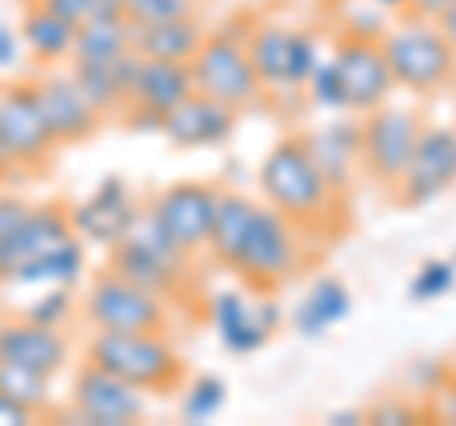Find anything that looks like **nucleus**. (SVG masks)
I'll return each mask as SVG.
<instances>
[{
  "instance_id": "f257e3e1",
  "label": "nucleus",
  "mask_w": 456,
  "mask_h": 426,
  "mask_svg": "<svg viewBox=\"0 0 456 426\" xmlns=\"http://www.w3.org/2000/svg\"><path fill=\"white\" fill-rule=\"evenodd\" d=\"M206 255L221 271H232L248 290L278 293L308 266V233L263 198L255 202L248 194L221 187Z\"/></svg>"
},
{
  "instance_id": "f03ea898",
  "label": "nucleus",
  "mask_w": 456,
  "mask_h": 426,
  "mask_svg": "<svg viewBox=\"0 0 456 426\" xmlns=\"http://www.w3.org/2000/svg\"><path fill=\"white\" fill-rule=\"evenodd\" d=\"M255 183H259L263 202L285 213L293 225H301L305 233H327L331 217H338V209L346 206L335 194L331 183H327L305 134H289L274 141L263 156Z\"/></svg>"
},
{
  "instance_id": "7ed1b4c3",
  "label": "nucleus",
  "mask_w": 456,
  "mask_h": 426,
  "mask_svg": "<svg viewBox=\"0 0 456 426\" xmlns=\"http://www.w3.org/2000/svg\"><path fill=\"white\" fill-rule=\"evenodd\" d=\"M84 362L130 381L149 396L179 392L187 381V358L167 332H92L84 343Z\"/></svg>"
},
{
  "instance_id": "20e7f679",
  "label": "nucleus",
  "mask_w": 456,
  "mask_h": 426,
  "mask_svg": "<svg viewBox=\"0 0 456 426\" xmlns=\"http://www.w3.org/2000/svg\"><path fill=\"white\" fill-rule=\"evenodd\" d=\"M251 27H255V16H232V20L217 23L206 35L198 58L191 61L194 88L202 95L221 99L228 107H236L240 115L259 107L266 99V88H263V80L251 65V53H248Z\"/></svg>"
},
{
  "instance_id": "39448f33",
  "label": "nucleus",
  "mask_w": 456,
  "mask_h": 426,
  "mask_svg": "<svg viewBox=\"0 0 456 426\" xmlns=\"http://www.w3.org/2000/svg\"><path fill=\"white\" fill-rule=\"evenodd\" d=\"M380 50L392 65L395 88L411 95H434L456 80V50L441 35L437 20L395 16L380 38Z\"/></svg>"
},
{
  "instance_id": "423d86ee",
  "label": "nucleus",
  "mask_w": 456,
  "mask_h": 426,
  "mask_svg": "<svg viewBox=\"0 0 456 426\" xmlns=\"http://www.w3.org/2000/svg\"><path fill=\"white\" fill-rule=\"evenodd\" d=\"M194 259L198 255L183 251L179 244H171V240L156 229V225H149L145 217H141V225L122 240L118 248L107 251L110 271H118L122 278L137 282V286L167 297L171 305H183V297L194 293V286H198Z\"/></svg>"
},
{
  "instance_id": "0eeeda50",
  "label": "nucleus",
  "mask_w": 456,
  "mask_h": 426,
  "mask_svg": "<svg viewBox=\"0 0 456 426\" xmlns=\"http://www.w3.org/2000/svg\"><path fill=\"white\" fill-rule=\"evenodd\" d=\"M61 149L42 115L35 80H4L0 84V179L4 176H38L50 168L53 152Z\"/></svg>"
},
{
  "instance_id": "6e6552de",
  "label": "nucleus",
  "mask_w": 456,
  "mask_h": 426,
  "mask_svg": "<svg viewBox=\"0 0 456 426\" xmlns=\"http://www.w3.org/2000/svg\"><path fill=\"white\" fill-rule=\"evenodd\" d=\"M80 316L92 332H167L171 301L103 266L80 293Z\"/></svg>"
},
{
  "instance_id": "1a4fd4ad",
  "label": "nucleus",
  "mask_w": 456,
  "mask_h": 426,
  "mask_svg": "<svg viewBox=\"0 0 456 426\" xmlns=\"http://www.w3.org/2000/svg\"><path fill=\"white\" fill-rule=\"evenodd\" d=\"M202 312H206L213 335H217L221 350L236 354V358H248V354H259L263 347H270V339L285 324V308L278 297L248 290L244 282L206 293Z\"/></svg>"
},
{
  "instance_id": "9d476101",
  "label": "nucleus",
  "mask_w": 456,
  "mask_h": 426,
  "mask_svg": "<svg viewBox=\"0 0 456 426\" xmlns=\"http://www.w3.org/2000/svg\"><path fill=\"white\" fill-rule=\"evenodd\" d=\"M422 130H426L422 111L403 103H384L362 115V179L392 194L403 168L415 156Z\"/></svg>"
},
{
  "instance_id": "9b49d317",
  "label": "nucleus",
  "mask_w": 456,
  "mask_h": 426,
  "mask_svg": "<svg viewBox=\"0 0 456 426\" xmlns=\"http://www.w3.org/2000/svg\"><path fill=\"white\" fill-rule=\"evenodd\" d=\"M217 202H221V187L202 179H179L160 187L152 198H145V221L156 225L183 251L206 255Z\"/></svg>"
},
{
  "instance_id": "f8f14e48",
  "label": "nucleus",
  "mask_w": 456,
  "mask_h": 426,
  "mask_svg": "<svg viewBox=\"0 0 456 426\" xmlns=\"http://www.w3.org/2000/svg\"><path fill=\"white\" fill-rule=\"evenodd\" d=\"M69 217H73V233L84 240V244L99 248V251H110L141 225V217H145V202L134 194V187L118 172H110V176L99 179L84 198L69 202Z\"/></svg>"
},
{
  "instance_id": "ddd939ff",
  "label": "nucleus",
  "mask_w": 456,
  "mask_h": 426,
  "mask_svg": "<svg viewBox=\"0 0 456 426\" xmlns=\"http://www.w3.org/2000/svg\"><path fill=\"white\" fill-rule=\"evenodd\" d=\"M456 187V126L426 122L415 156L392 187V202L403 209H422Z\"/></svg>"
},
{
  "instance_id": "4468645a",
  "label": "nucleus",
  "mask_w": 456,
  "mask_h": 426,
  "mask_svg": "<svg viewBox=\"0 0 456 426\" xmlns=\"http://www.w3.org/2000/svg\"><path fill=\"white\" fill-rule=\"evenodd\" d=\"M69 411L80 426H134L149 415V392L92 362H80L69 389Z\"/></svg>"
},
{
  "instance_id": "2eb2a0df",
  "label": "nucleus",
  "mask_w": 456,
  "mask_h": 426,
  "mask_svg": "<svg viewBox=\"0 0 456 426\" xmlns=\"http://www.w3.org/2000/svg\"><path fill=\"white\" fill-rule=\"evenodd\" d=\"M331 61L342 77V88H346L350 115H369V111L392 103V95L399 92L392 65L384 58L380 42H373V38L338 35L331 46Z\"/></svg>"
},
{
  "instance_id": "dca6fc26",
  "label": "nucleus",
  "mask_w": 456,
  "mask_h": 426,
  "mask_svg": "<svg viewBox=\"0 0 456 426\" xmlns=\"http://www.w3.org/2000/svg\"><path fill=\"white\" fill-rule=\"evenodd\" d=\"M31 80H35L42 115H46L57 145H84V141H92L99 134L103 115L80 92V84L69 69H38Z\"/></svg>"
},
{
  "instance_id": "f3484780",
  "label": "nucleus",
  "mask_w": 456,
  "mask_h": 426,
  "mask_svg": "<svg viewBox=\"0 0 456 426\" xmlns=\"http://www.w3.org/2000/svg\"><path fill=\"white\" fill-rule=\"evenodd\" d=\"M69 236H77L73 217H69V202H61V198L35 202L31 213L0 240V286H12L27 263L38 259L42 251L57 248Z\"/></svg>"
},
{
  "instance_id": "a211bd4d",
  "label": "nucleus",
  "mask_w": 456,
  "mask_h": 426,
  "mask_svg": "<svg viewBox=\"0 0 456 426\" xmlns=\"http://www.w3.org/2000/svg\"><path fill=\"white\" fill-rule=\"evenodd\" d=\"M0 362L23 365L38 377L57 381L73 362V339L65 328H46L27 316H8L0 320Z\"/></svg>"
},
{
  "instance_id": "6ab92c4d",
  "label": "nucleus",
  "mask_w": 456,
  "mask_h": 426,
  "mask_svg": "<svg viewBox=\"0 0 456 426\" xmlns=\"http://www.w3.org/2000/svg\"><path fill=\"white\" fill-rule=\"evenodd\" d=\"M240 122V111L221 103L213 95L194 92L187 95L175 111H167L164 119V141L179 152H194V149H221L232 141Z\"/></svg>"
},
{
  "instance_id": "aec40b11",
  "label": "nucleus",
  "mask_w": 456,
  "mask_h": 426,
  "mask_svg": "<svg viewBox=\"0 0 456 426\" xmlns=\"http://www.w3.org/2000/svg\"><path fill=\"white\" fill-rule=\"evenodd\" d=\"M312 156L323 168L327 183L335 187V194L346 202L354 194V183L362 176V115H335L323 119L316 130L305 134Z\"/></svg>"
},
{
  "instance_id": "412c9836",
  "label": "nucleus",
  "mask_w": 456,
  "mask_h": 426,
  "mask_svg": "<svg viewBox=\"0 0 456 426\" xmlns=\"http://www.w3.org/2000/svg\"><path fill=\"white\" fill-rule=\"evenodd\" d=\"M20 35L27 46V61L35 69H57L65 61H73L77 46V23H69L65 16H57L53 8H46L42 0H27L20 12Z\"/></svg>"
},
{
  "instance_id": "4be33fe9",
  "label": "nucleus",
  "mask_w": 456,
  "mask_h": 426,
  "mask_svg": "<svg viewBox=\"0 0 456 426\" xmlns=\"http://www.w3.org/2000/svg\"><path fill=\"white\" fill-rule=\"evenodd\" d=\"M354 312V293L346 282L320 274L289 312V328L301 339H323Z\"/></svg>"
},
{
  "instance_id": "5701e85b",
  "label": "nucleus",
  "mask_w": 456,
  "mask_h": 426,
  "mask_svg": "<svg viewBox=\"0 0 456 426\" xmlns=\"http://www.w3.org/2000/svg\"><path fill=\"white\" fill-rule=\"evenodd\" d=\"M141 53L130 50L126 58L110 61V65H84V61H69V73L77 77L80 92L92 99V107L103 119H118L126 107H130V88L137 77Z\"/></svg>"
},
{
  "instance_id": "b1692460",
  "label": "nucleus",
  "mask_w": 456,
  "mask_h": 426,
  "mask_svg": "<svg viewBox=\"0 0 456 426\" xmlns=\"http://www.w3.org/2000/svg\"><path fill=\"white\" fill-rule=\"evenodd\" d=\"M194 73L187 61H156V58H141L134 88H130V103L156 111L167 119V111H175L183 99L194 95Z\"/></svg>"
},
{
  "instance_id": "393cba45",
  "label": "nucleus",
  "mask_w": 456,
  "mask_h": 426,
  "mask_svg": "<svg viewBox=\"0 0 456 426\" xmlns=\"http://www.w3.org/2000/svg\"><path fill=\"white\" fill-rule=\"evenodd\" d=\"M209 35V27L194 16H179V20H160V23H134V50L141 58H156V61H194L202 42Z\"/></svg>"
},
{
  "instance_id": "a878e982",
  "label": "nucleus",
  "mask_w": 456,
  "mask_h": 426,
  "mask_svg": "<svg viewBox=\"0 0 456 426\" xmlns=\"http://www.w3.org/2000/svg\"><path fill=\"white\" fill-rule=\"evenodd\" d=\"M289 42L293 27L281 20H255L248 35V53L259 73L266 95H293L289 92Z\"/></svg>"
},
{
  "instance_id": "bb28decb",
  "label": "nucleus",
  "mask_w": 456,
  "mask_h": 426,
  "mask_svg": "<svg viewBox=\"0 0 456 426\" xmlns=\"http://www.w3.org/2000/svg\"><path fill=\"white\" fill-rule=\"evenodd\" d=\"M88 278V244L80 236L61 240L57 248L42 251L16 274L12 290H46V286H80Z\"/></svg>"
},
{
  "instance_id": "cd10ccee",
  "label": "nucleus",
  "mask_w": 456,
  "mask_h": 426,
  "mask_svg": "<svg viewBox=\"0 0 456 426\" xmlns=\"http://www.w3.org/2000/svg\"><path fill=\"white\" fill-rule=\"evenodd\" d=\"M134 50V23L130 20H88L77 31L73 61L84 65H110Z\"/></svg>"
},
{
  "instance_id": "c85d7f7f",
  "label": "nucleus",
  "mask_w": 456,
  "mask_h": 426,
  "mask_svg": "<svg viewBox=\"0 0 456 426\" xmlns=\"http://www.w3.org/2000/svg\"><path fill=\"white\" fill-rule=\"evenodd\" d=\"M228 404V381L217 373L187 377L179 389V419L183 422H209L217 419Z\"/></svg>"
},
{
  "instance_id": "c756f323",
  "label": "nucleus",
  "mask_w": 456,
  "mask_h": 426,
  "mask_svg": "<svg viewBox=\"0 0 456 426\" xmlns=\"http://www.w3.org/2000/svg\"><path fill=\"white\" fill-rule=\"evenodd\" d=\"M0 392L20 400L27 407H35L42 419L53 411V381L50 377H38L23 365H12V362H0Z\"/></svg>"
},
{
  "instance_id": "7c9ffc66",
  "label": "nucleus",
  "mask_w": 456,
  "mask_h": 426,
  "mask_svg": "<svg viewBox=\"0 0 456 426\" xmlns=\"http://www.w3.org/2000/svg\"><path fill=\"white\" fill-rule=\"evenodd\" d=\"M456 290V263L441 259V255H434V259H422L419 271L411 274L407 282V301L411 305H434V301H445V297Z\"/></svg>"
},
{
  "instance_id": "2f4dec72",
  "label": "nucleus",
  "mask_w": 456,
  "mask_h": 426,
  "mask_svg": "<svg viewBox=\"0 0 456 426\" xmlns=\"http://www.w3.org/2000/svg\"><path fill=\"white\" fill-rule=\"evenodd\" d=\"M305 99H308V107L323 111V115H350L346 88H342V77H338V69L331 61V50H327V58L316 65V73L308 77Z\"/></svg>"
},
{
  "instance_id": "473e14b6",
  "label": "nucleus",
  "mask_w": 456,
  "mask_h": 426,
  "mask_svg": "<svg viewBox=\"0 0 456 426\" xmlns=\"http://www.w3.org/2000/svg\"><path fill=\"white\" fill-rule=\"evenodd\" d=\"M80 308V297L77 286H46L31 305H27L20 316L35 320V324H46V328H69Z\"/></svg>"
},
{
  "instance_id": "72a5a7b5",
  "label": "nucleus",
  "mask_w": 456,
  "mask_h": 426,
  "mask_svg": "<svg viewBox=\"0 0 456 426\" xmlns=\"http://www.w3.org/2000/svg\"><path fill=\"white\" fill-rule=\"evenodd\" d=\"M323 58H327L323 38L316 31H308V27H293V42H289V92L293 95H305V84Z\"/></svg>"
},
{
  "instance_id": "f704fd0d",
  "label": "nucleus",
  "mask_w": 456,
  "mask_h": 426,
  "mask_svg": "<svg viewBox=\"0 0 456 426\" xmlns=\"http://www.w3.org/2000/svg\"><path fill=\"white\" fill-rule=\"evenodd\" d=\"M395 16H388L384 8H377L373 0H354V8H346L338 16V35H350V38H373L380 42L384 31L392 27Z\"/></svg>"
},
{
  "instance_id": "c9c22d12",
  "label": "nucleus",
  "mask_w": 456,
  "mask_h": 426,
  "mask_svg": "<svg viewBox=\"0 0 456 426\" xmlns=\"http://www.w3.org/2000/svg\"><path fill=\"white\" fill-rule=\"evenodd\" d=\"M198 0H126V20L130 23H160V20H179L194 16Z\"/></svg>"
},
{
  "instance_id": "e433bc0d",
  "label": "nucleus",
  "mask_w": 456,
  "mask_h": 426,
  "mask_svg": "<svg viewBox=\"0 0 456 426\" xmlns=\"http://www.w3.org/2000/svg\"><path fill=\"white\" fill-rule=\"evenodd\" d=\"M23 65H27V46H23L20 27H12L8 20H0V77L20 73Z\"/></svg>"
},
{
  "instance_id": "4c0bfd02",
  "label": "nucleus",
  "mask_w": 456,
  "mask_h": 426,
  "mask_svg": "<svg viewBox=\"0 0 456 426\" xmlns=\"http://www.w3.org/2000/svg\"><path fill=\"white\" fill-rule=\"evenodd\" d=\"M118 122H122V130H130V134H156V137L164 134V115L145 111V107H137V103L126 107L122 115H118Z\"/></svg>"
},
{
  "instance_id": "58836bf2",
  "label": "nucleus",
  "mask_w": 456,
  "mask_h": 426,
  "mask_svg": "<svg viewBox=\"0 0 456 426\" xmlns=\"http://www.w3.org/2000/svg\"><path fill=\"white\" fill-rule=\"evenodd\" d=\"M31 206H35V202H27L23 194H8V191L0 194V240H4V236L27 217V213H31Z\"/></svg>"
},
{
  "instance_id": "ea45409f",
  "label": "nucleus",
  "mask_w": 456,
  "mask_h": 426,
  "mask_svg": "<svg viewBox=\"0 0 456 426\" xmlns=\"http://www.w3.org/2000/svg\"><path fill=\"white\" fill-rule=\"evenodd\" d=\"M365 419H369V422L399 426V422H415V419H419V411L411 407L407 400H388V404H380V407H373V411H365Z\"/></svg>"
},
{
  "instance_id": "a19ab883",
  "label": "nucleus",
  "mask_w": 456,
  "mask_h": 426,
  "mask_svg": "<svg viewBox=\"0 0 456 426\" xmlns=\"http://www.w3.org/2000/svg\"><path fill=\"white\" fill-rule=\"evenodd\" d=\"M42 415L35 407H27V404H20V400H12V396L0 392V426H31Z\"/></svg>"
},
{
  "instance_id": "79ce46f5",
  "label": "nucleus",
  "mask_w": 456,
  "mask_h": 426,
  "mask_svg": "<svg viewBox=\"0 0 456 426\" xmlns=\"http://www.w3.org/2000/svg\"><path fill=\"white\" fill-rule=\"evenodd\" d=\"M46 8H53L57 16H65L69 23H88L92 20V12H95V0H42Z\"/></svg>"
},
{
  "instance_id": "37998d69",
  "label": "nucleus",
  "mask_w": 456,
  "mask_h": 426,
  "mask_svg": "<svg viewBox=\"0 0 456 426\" xmlns=\"http://www.w3.org/2000/svg\"><path fill=\"white\" fill-rule=\"evenodd\" d=\"M456 0H411V16H422V20H437L441 12H449Z\"/></svg>"
},
{
  "instance_id": "c03bdc74",
  "label": "nucleus",
  "mask_w": 456,
  "mask_h": 426,
  "mask_svg": "<svg viewBox=\"0 0 456 426\" xmlns=\"http://www.w3.org/2000/svg\"><path fill=\"white\" fill-rule=\"evenodd\" d=\"M358 422H369L365 411H331L327 415V426H358Z\"/></svg>"
},
{
  "instance_id": "a18cd8bd",
  "label": "nucleus",
  "mask_w": 456,
  "mask_h": 426,
  "mask_svg": "<svg viewBox=\"0 0 456 426\" xmlns=\"http://www.w3.org/2000/svg\"><path fill=\"white\" fill-rule=\"evenodd\" d=\"M437 27H441V35H445V38L452 42V50H456V4H452L449 12H441V16H437Z\"/></svg>"
},
{
  "instance_id": "49530a36",
  "label": "nucleus",
  "mask_w": 456,
  "mask_h": 426,
  "mask_svg": "<svg viewBox=\"0 0 456 426\" xmlns=\"http://www.w3.org/2000/svg\"><path fill=\"white\" fill-rule=\"evenodd\" d=\"M373 4L384 8L388 16H407V12H411V0H373Z\"/></svg>"
},
{
  "instance_id": "de8ad7c7",
  "label": "nucleus",
  "mask_w": 456,
  "mask_h": 426,
  "mask_svg": "<svg viewBox=\"0 0 456 426\" xmlns=\"http://www.w3.org/2000/svg\"><path fill=\"white\" fill-rule=\"evenodd\" d=\"M449 259H452V263H456V248H452V255H449Z\"/></svg>"
}]
</instances>
